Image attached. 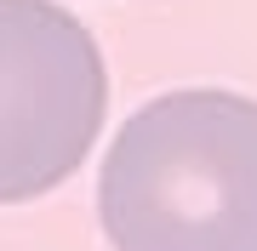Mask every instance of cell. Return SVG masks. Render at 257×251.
Here are the masks:
<instances>
[{"label":"cell","instance_id":"obj_1","mask_svg":"<svg viewBox=\"0 0 257 251\" xmlns=\"http://www.w3.org/2000/svg\"><path fill=\"white\" fill-rule=\"evenodd\" d=\"M114 251H257V103L194 86L143 103L103 154Z\"/></svg>","mask_w":257,"mask_h":251},{"label":"cell","instance_id":"obj_2","mask_svg":"<svg viewBox=\"0 0 257 251\" xmlns=\"http://www.w3.org/2000/svg\"><path fill=\"white\" fill-rule=\"evenodd\" d=\"M109 109L103 52L52 0H0V205L40 200L86 166Z\"/></svg>","mask_w":257,"mask_h":251}]
</instances>
